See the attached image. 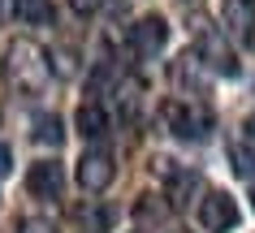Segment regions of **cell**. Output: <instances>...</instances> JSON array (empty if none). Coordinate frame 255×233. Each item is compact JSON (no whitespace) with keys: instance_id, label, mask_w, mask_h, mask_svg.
<instances>
[{"instance_id":"obj_1","label":"cell","mask_w":255,"mask_h":233,"mask_svg":"<svg viewBox=\"0 0 255 233\" xmlns=\"http://www.w3.org/2000/svg\"><path fill=\"white\" fill-rule=\"evenodd\" d=\"M9 78H13L22 91H43L48 78H52V65L43 61V52L35 43H13V48H9Z\"/></svg>"},{"instance_id":"obj_2","label":"cell","mask_w":255,"mask_h":233,"mask_svg":"<svg viewBox=\"0 0 255 233\" xmlns=\"http://www.w3.org/2000/svg\"><path fill=\"white\" fill-rule=\"evenodd\" d=\"M160 117H164V125H169L177 138H186V143H199V138L212 134V112L190 108V104H164Z\"/></svg>"},{"instance_id":"obj_3","label":"cell","mask_w":255,"mask_h":233,"mask_svg":"<svg viewBox=\"0 0 255 233\" xmlns=\"http://www.w3.org/2000/svg\"><path fill=\"white\" fill-rule=\"evenodd\" d=\"M199 225L208 233H229L238 225V203H234L225 190H208L199 199Z\"/></svg>"},{"instance_id":"obj_4","label":"cell","mask_w":255,"mask_h":233,"mask_svg":"<svg viewBox=\"0 0 255 233\" xmlns=\"http://www.w3.org/2000/svg\"><path fill=\"white\" fill-rule=\"evenodd\" d=\"M113 177H117V164H113V155H108L104 147L87 151V155L78 160V186H82L87 194L108 190V186H113Z\"/></svg>"},{"instance_id":"obj_5","label":"cell","mask_w":255,"mask_h":233,"mask_svg":"<svg viewBox=\"0 0 255 233\" xmlns=\"http://www.w3.org/2000/svg\"><path fill=\"white\" fill-rule=\"evenodd\" d=\"M164 39H169V26H164V17H156V13L138 17L134 26H130V48H134V56H156L164 48Z\"/></svg>"},{"instance_id":"obj_6","label":"cell","mask_w":255,"mask_h":233,"mask_svg":"<svg viewBox=\"0 0 255 233\" xmlns=\"http://www.w3.org/2000/svg\"><path fill=\"white\" fill-rule=\"evenodd\" d=\"M61 186H65V173L56 160H39V164H30L26 173V190L35 199H61Z\"/></svg>"},{"instance_id":"obj_7","label":"cell","mask_w":255,"mask_h":233,"mask_svg":"<svg viewBox=\"0 0 255 233\" xmlns=\"http://www.w3.org/2000/svg\"><path fill=\"white\" fill-rule=\"evenodd\" d=\"M221 13H225V30L238 43H251L255 39V0H225Z\"/></svg>"},{"instance_id":"obj_8","label":"cell","mask_w":255,"mask_h":233,"mask_svg":"<svg viewBox=\"0 0 255 233\" xmlns=\"http://www.w3.org/2000/svg\"><path fill=\"white\" fill-rule=\"evenodd\" d=\"M199 52H203V61H208L216 74H238V61H234V52L225 48L221 35H203V39H199Z\"/></svg>"},{"instance_id":"obj_9","label":"cell","mask_w":255,"mask_h":233,"mask_svg":"<svg viewBox=\"0 0 255 233\" xmlns=\"http://www.w3.org/2000/svg\"><path fill=\"white\" fill-rule=\"evenodd\" d=\"M74 125H78L82 138H104L108 134V112L100 108V104H82L78 117H74Z\"/></svg>"},{"instance_id":"obj_10","label":"cell","mask_w":255,"mask_h":233,"mask_svg":"<svg viewBox=\"0 0 255 233\" xmlns=\"http://www.w3.org/2000/svg\"><path fill=\"white\" fill-rule=\"evenodd\" d=\"M74 220H78L82 233H108L113 212H108V207H100V203H87V207H78V212H74Z\"/></svg>"},{"instance_id":"obj_11","label":"cell","mask_w":255,"mask_h":233,"mask_svg":"<svg viewBox=\"0 0 255 233\" xmlns=\"http://www.w3.org/2000/svg\"><path fill=\"white\" fill-rule=\"evenodd\" d=\"M61 138H65L61 117H56V112H39V117H35V143H43V147H61Z\"/></svg>"},{"instance_id":"obj_12","label":"cell","mask_w":255,"mask_h":233,"mask_svg":"<svg viewBox=\"0 0 255 233\" xmlns=\"http://www.w3.org/2000/svg\"><path fill=\"white\" fill-rule=\"evenodd\" d=\"M229 168H234L238 177H255V147L251 143H234V147H229Z\"/></svg>"},{"instance_id":"obj_13","label":"cell","mask_w":255,"mask_h":233,"mask_svg":"<svg viewBox=\"0 0 255 233\" xmlns=\"http://www.w3.org/2000/svg\"><path fill=\"white\" fill-rule=\"evenodd\" d=\"M199 186V177L195 173H169V203L173 207H186V194Z\"/></svg>"},{"instance_id":"obj_14","label":"cell","mask_w":255,"mask_h":233,"mask_svg":"<svg viewBox=\"0 0 255 233\" xmlns=\"http://www.w3.org/2000/svg\"><path fill=\"white\" fill-rule=\"evenodd\" d=\"M17 17H26L30 26H48L52 22V4L48 0H17Z\"/></svg>"},{"instance_id":"obj_15","label":"cell","mask_w":255,"mask_h":233,"mask_svg":"<svg viewBox=\"0 0 255 233\" xmlns=\"http://www.w3.org/2000/svg\"><path fill=\"white\" fill-rule=\"evenodd\" d=\"M108 0H69V9H74V13H82V17H91V13H100V9H104Z\"/></svg>"},{"instance_id":"obj_16","label":"cell","mask_w":255,"mask_h":233,"mask_svg":"<svg viewBox=\"0 0 255 233\" xmlns=\"http://www.w3.org/2000/svg\"><path fill=\"white\" fill-rule=\"evenodd\" d=\"M17 233H56V229H52V225H48V220L30 216V220H22V225H17Z\"/></svg>"},{"instance_id":"obj_17","label":"cell","mask_w":255,"mask_h":233,"mask_svg":"<svg viewBox=\"0 0 255 233\" xmlns=\"http://www.w3.org/2000/svg\"><path fill=\"white\" fill-rule=\"evenodd\" d=\"M9 168H13V151H9V147H4V143H0V177H4Z\"/></svg>"},{"instance_id":"obj_18","label":"cell","mask_w":255,"mask_h":233,"mask_svg":"<svg viewBox=\"0 0 255 233\" xmlns=\"http://www.w3.org/2000/svg\"><path fill=\"white\" fill-rule=\"evenodd\" d=\"M9 17H17V0H0V22H9Z\"/></svg>"},{"instance_id":"obj_19","label":"cell","mask_w":255,"mask_h":233,"mask_svg":"<svg viewBox=\"0 0 255 233\" xmlns=\"http://www.w3.org/2000/svg\"><path fill=\"white\" fill-rule=\"evenodd\" d=\"M247 138H251V143H255V112H251V117H247Z\"/></svg>"}]
</instances>
